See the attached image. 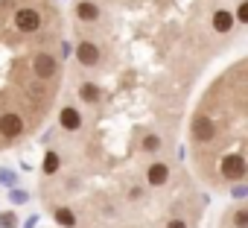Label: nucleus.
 I'll return each instance as SVG.
<instances>
[{
	"label": "nucleus",
	"instance_id": "1",
	"mask_svg": "<svg viewBox=\"0 0 248 228\" xmlns=\"http://www.w3.org/2000/svg\"><path fill=\"white\" fill-rule=\"evenodd\" d=\"M190 138L204 181L216 187L248 181V59L204 94Z\"/></svg>",
	"mask_w": 248,
	"mask_h": 228
},
{
	"label": "nucleus",
	"instance_id": "2",
	"mask_svg": "<svg viewBox=\"0 0 248 228\" xmlns=\"http://www.w3.org/2000/svg\"><path fill=\"white\" fill-rule=\"evenodd\" d=\"M15 27H18L21 33H35V30L41 27L38 9H18V12H15Z\"/></svg>",
	"mask_w": 248,
	"mask_h": 228
},
{
	"label": "nucleus",
	"instance_id": "3",
	"mask_svg": "<svg viewBox=\"0 0 248 228\" xmlns=\"http://www.w3.org/2000/svg\"><path fill=\"white\" fill-rule=\"evenodd\" d=\"M32 70H35V76H38V79H53V76H56V70H59V65H56V59H53V56L38 53V56H35V62H32Z\"/></svg>",
	"mask_w": 248,
	"mask_h": 228
},
{
	"label": "nucleus",
	"instance_id": "4",
	"mask_svg": "<svg viewBox=\"0 0 248 228\" xmlns=\"http://www.w3.org/2000/svg\"><path fill=\"white\" fill-rule=\"evenodd\" d=\"M76 59H79L85 67H93V65L99 62V47H96L93 41H79V47H76Z\"/></svg>",
	"mask_w": 248,
	"mask_h": 228
},
{
	"label": "nucleus",
	"instance_id": "5",
	"mask_svg": "<svg viewBox=\"0 0 248 228\" xmlns=\"http://www.w3.org/2000/svg\"><path fill=\"white\" fill-rule=\"evenodd\" d=\"M21 132H24V120L18 114H3L0 117V135L3 138H18Z\"/></svg>",
	"mask_w": 248,
	"mask_h": 228
},
{
	"label": "nucleus",
	"instance_id": "6",
	"mask_svg": "<svg viewBox=\"0 0 248 228\" xmlns=\"http://www.w3.org/2000/svg\"><path fill=\"white\" fill-rule=\"evenodd\" d=\"M167 179H170V167H167L164 161L149 164V170H146V181H149L152 187H164V184H167Z\"/></svg>",
	"mask_w": 248,
	"mask_h": 228
},
{
	"label": "nucleus",
	"instance_id": "7",
	"mask_svg": "<svg viewBox=\"0 0 248 228\" xmlns=\"http://www.w3.org/2000/svg\"><path fill=\"white\" fill-rule=\"evenodd\" d=\"M62 126H64L67 132H76V129L82 126V114H79V108H73V105L62 108Z\"/></svg>",
	"mask_w": 248,
	"mask_h": 228
},
{
	"label": "nucleus",
	"instance_id": "8",
	"mask_svg": "<svg viewBox=\"0 0 248 228\" xmlns=\"http://www.w3.org/2000/svg\"><path fill=\"white\" fill-rule=\"evenodd\" d=\"M210 27H213L216 33H228V30L233 27V15H231V12H225V9H219V12H213V15H210Z\"/></svg>",
	"mask_w": 248,
	"mask_h": 228
},
{
	"label": "nucleus",
	"instance_id": "9",
	"mask_svg": "<svg viewBox=\"0 0 248 228\" xmlns=\"http://www.w3.org/2000/svg\"><path fill=\"white\" fill-rule=\"evenodd\" d=\"M76 15H79L82 21H96V18H99V6H96V3H88V0H85V3L76 6Z\"/></svg>",
	"mask_w": 248,
	"mask_h": 228
},
{
	"label": "nucleus",
	"instance_id": "10",
	"mask_svg": "<svg viewBox=\"0 0 248 228\" xmlns=\"http://www.w3.org/2000/svg\"><path fill=\"white\" fill-rule=\"evenodd\" d=\"M79 97H82L85 102H96V99H99V88L91 85V82H85V85L79 88Z\"/></svg>",
	"mask_w": 248,
	"mask_h": 228
},
{
	"label": "nucleus",
	"instance_id": "11",
	"mask_svg": "<svg viewBox=\"0 0 248 228\" xmlns=\"http://www.w3.org/2000/svg\"><path fill=\"white\" fill-rule=\"evenodd\" d=\"M56 222H62L64 228H73V225H76V216H73V211L59 208V211H56Z\"/></svg>",
	"mask_w": 248,
	"mask_h": 228
},
{
	"label": "nucleus",
	"instance_id": "12",
	"mask_svg": "<svg viewBox=\"0 0 248 228\" xmlns=\"http://www.w3.org/2000/svg\"><path fill=\"white\" fill-rule=\"evenodd\" d=\"M143 149H146V152L161 149V138H158V135H146V138H143Z\"/></svg>",
	"mask_w": 248,
	"mask_h": 228
},
{
	"label": "nucleus",
	"instance_id": "13",
	"mask_svg": "<svg viewBox=\"0 0 248 228\" xmlns=\"http://www.w3.org/2000/svg\"><path fill=\"white\" fill-rule=\"evenodd\" d=\"M59 170V155L56 152H47V158H44V173H56Z\"/></svg>",
	"mask_w": 248,
	"mask_h": 228
},
{
	"label": "nucleus",
	"instance_id": "14",
	"mask_svg": "<svg viewBox=\"0 0 248 228\" xmlns=\"http://www.w3.org/2000/svg\"><path fill=\"white\" fill-rule=\"evenodd\" d=\"M18 219H15V213H0V228H12Z\"/></svg>",
	"mask_w": 248,
	"mask_h": 228
},
{
	"label": "nucleus",
	"instance_id": "15",
	"mask_svg": "<svg viewBox=\"0 0 248 228\" xmlns=\"http://www.w3.org/2000/svg\"><path fill=\"white\" fill-rule=\"evenodd\" d=\"M236 21L248 24V0H245V3H239V9H236Z\"/></svg>",
	"mask_w": 248,
	"mask_h": 228
},
{
	"label": "nucleus",
	"instance_id": "16",
	"mask_svg": "<svg viewBox=\"0 0 248 228\" xmlns=\"http://www.w3.org/2000/svg\"><path fill=\"white\" fill-rule=\"evenodd\" d=\"M167 228H190V225H187L184 219H170V222H167Z\"/></svg>",
	"mask_w": 248,
	"mask_h": 228
}]
</instances>
